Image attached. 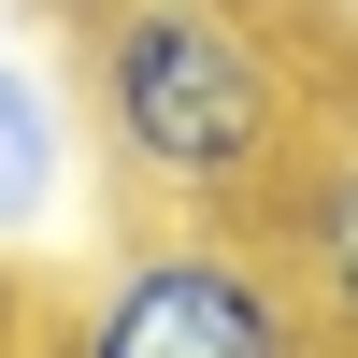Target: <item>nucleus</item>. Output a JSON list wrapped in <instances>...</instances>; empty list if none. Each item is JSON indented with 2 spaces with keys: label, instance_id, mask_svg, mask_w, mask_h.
Wrapping results in <instances>:
<instances>
[{
  "label": "nucleus",
  "instance_id": "nucleus-1",
  "mask_svg": "<svg viewBox=\"0 0 358 358\" xmlns=\"http://www.w3.org/2000/svg\"><path fill=\"white\" fill-rule=\"evenodd\" d=\"M86 129L158 215H258L315 143L258 0H86Z\"/></svg>",
  "mask_w": 358,
  "mask_h": 358
},
{
  "label": "nucleus",
  "instance_id": "nucleus-2",
  "mask_svg": "<svg viewBox=\"0 0 358 358\" xmlns=\"http://www.w3.org/2000/svg\"><path fill=\"white\" fill-rule=\"evenodd\" d=\"M57 358H315V301L258 215H172L86 273Z\"/></svg>",
  "mask_w": 358,
  "mask_h": 358
},
{
  "label": "nucleus",
  "instance_id": "nucleus-3",
  "mask_svg": "<svg viewBox=\"0 0 358 358\" xmlns=\"http://www.w3.org/2000/svg\"><path fill=\"white\" fill-rule=\"evenodd\" d=\"M258 229H273V258L301 273V301L358 344V143H301L287 187L258 201Z\"/></svg>",
  "mask_w": 358,
  "mask_h": 358
},
{
  "label": "nucleus",
  "instance_id": "nucleus-4",
  "mask_svg": "<svg viewBox=\"0 0 358 358\" xmlns=\"http://www.w3.org/2000/svg\"><path fill=\"white\" fill-rule=\"evenodd\" d=\"M86 158H72V101L43 57H0V244H29L43 215H72Z\"/></svg>",
  "mask_w": 358,
  "mask_h": 358
}]
</instances>
